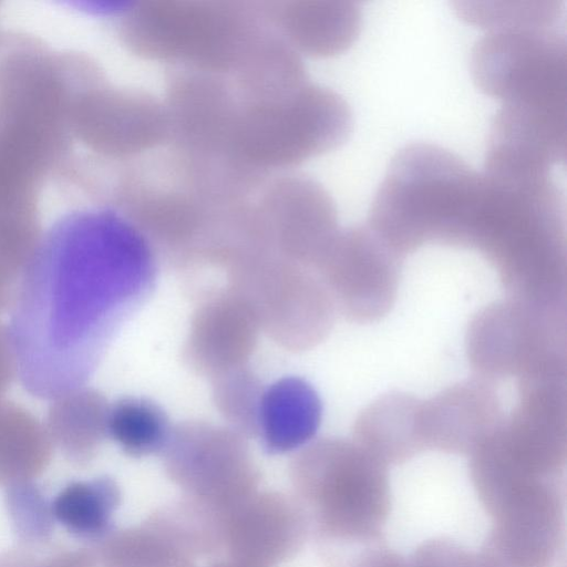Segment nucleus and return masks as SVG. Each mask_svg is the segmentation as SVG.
I'll use <instances>...</instances> for the list:
<instances>
[{
	"instance_id": "0eeeda50",
	"label": "nucleus",
	"mask_w": 567,
	"mask_h": 567,
	"mask_svg": "<svg viewBox=\"0 0 567 567\" xmlns=\"http://www.w3.org/2000/svg\"><path fill=\"white\" fill-rule=\"evenodd\" d=\"M229 271V288L259 331L289 351H305L329 333L336 309L313 269L275 252L250 256Z\"/></svg>"
},
{
	"instance_id": "a878e982",
	"label": "nucleus",
	"mask_w": 567,
	"mask_h": 567,
	"mask_svg": "<svg viewBox=\"0 0 567 567\" xmlns=\"http://www.w3.org/2000/svg\"><path fill=\"white\" fill-rule=\"evenodd\" d=\"M213 399L227 426L246 439L258 437L265 386L247 365L213 380Z\"/></svg>"
},
{
	"instance_id": "4468645a",
	"label": "nucleus",
	"mask_w": 567,
	"mask_h": 567,
	"mask_svg": "<svg viewBox=\"0 0 567 567\" xmlns=\"http://www.w3.org/2000/svg\"><path fill=\"white\" fill-rule=\"evenodd\" d=\"M259 328L243 300L230 289L206 298L193 313L183 358L196 373L214 378L247 365Z\"/></svg>"
},
{
	"instance_id": "2eb2a0df",
	"label": "nucleus",
	"mask_w": 567,
	"mask_h": 567,
	"mask_svg": "<svg viewBox=\"0 0 567 567\" xmlns=\"http://www.w3.org/2000/svg\"><path fill=\"white\" fill-rule=\"evenodd\" d=\"M503 419L497 393L483 380L458 383L423 402L426 446L446 452L473 453Z\"/></svg>"
},
{
	"instance_id": "f8f14e48",
	"label": "nucleus",
	"mask_w": 567,
	"mask_h": 567,
	"mask_svg": "<svg viewBox=\"0 0 567 567\" xmlns=\"http://www.w3.org/2000/svg\"><path fill=\"white\" fill-rule=\"evenodd\" d=\"M250 206L268 249L310 269L339 231L332 198L306 176L268 183Z\"/></svg>"
},
{
	"instance_id": "c756f323",
	"label": "nucleus",
	"mask_w": 567,
	"mask_h": 567,
	"mask_svg": "<svg viewBox=\"0 0 567 567\" xmlns=\"http://www.w3.org/2000/svg\"><path fill=\"white\" fill-rule=\"evenodd\" d=\"M210 567H246V566H243L240 564H237V563L228 559L227 561H220Z\"/></svg>"
},
{
	"instance_id": "aec40b11",
	"label": "nucleus",
	"mask_w": 567,
	"mask_h": 567,
	"mask_svg": "<svg viewBox=\"0 0 567 567\" xmlns=\"http://www.w3.org/2000/svg\"><path fill=\"white\" fill-rule=\"evenodd\" d=\"M120 501L117 484L103 476L70 483L53 499L51 512L76 538L102 542L113 532L112 516Z\"/></svg>"
},
{
	"instance_id": "6ab92c4d",
	"label": "nucleus",
	"mask_w": 567,
	"mask_h": 567,
	"mask_svg": "<svg viewBox=\"0 0 567 567\" xmlns=\"http://www.w3.org/2000/svg\"><path fill=\"white\" fill-rule=\"evenodd\" d=\"M54 400L45 429L51 442L70 460L89 462L107 436L110 404L101 393L83 386Z\"/></svg>"
},
{
	"instance_id": "1a4fd4ad",
	"label": "nucleus",
	"mask_w": 567,
	"mask_h": 567,
	"mask_svg": "<svg viewBox=\"0 0 567 567\" xmlns=\"http://www.w3.org/2000/svg\"><path fill=\"white\" fill-rule=\"evenodd\" d=\"M555 306L512 300L480 312L467 332L473 368L489 379L565 372V327Z\"/></svg>"
},
{
	"instance_id": "a211bd4d",
	"label": "nucleus",
	"mask_w": 567,
	"mask_h": 567,
	"mask_svg": "<svg viewBox=\"0 0 567 567\" xmlns=\"http://www.w3.org/2000/svg\"><path fill=\"white\" fill-rule=\"evenodd\" d=\"M321 415V401L309 383L280 380L265 390L258 437L269 453L301 449L316 435Z\"/></svg>"
},
{
	"instance_id": "423d86ee",
	"label": "nucleus",
	"mask_w": 567,
	"mask_h": 567,
	"mask_svg": "<svg viewBox=\"0 0 567 567\" xmlns=\"http://www.w3.org/2000/svg\"><path fill=\"white\" fill-rule=\"evenodd\" d=\"M289 476L317 538L359 540L381 530L390 504L386 468L354 441L308 443L291 460Z\"/></svg>"
},
{
	"instance_id": "412c9836",
	"label": "nucleus",
	"mask_w": 567,
	"mask_h": 567,
	"mask_svg": "<svg viewBox=\"0 0 567 567\" xmlns=\"http://www.w3.org/2000/svg\"><path fill=\"white\" fill-rule=\"evenodd\" d=\"M227 513L183 495L157 508L145 522L196 559L224 551Z\"/></svg>"
},
{
	"instance_id": "393cba45",
	"label": "nucleus",
	"mask_w": 567,
	"mask_h": 567,
	"mask_svg": "<svg viewBox=\"0 0 567 567\" xmlns=\"http://www.w3.org/2000/svg\"><path fill=\"white\" fill-rule=\"evenodd\" d=\"M453 6L464 21L488 31L551 28L563 10L557 0L456 1Z\"/></svg>"
},
{
	"instance_id": "4be33fe9",
	"label": "nucleus",
	"mask_w": 567,
	"mask_h": 567,
	"mask_svg": "<svg viewBox=\"0 0 567 567\" xmlns=\"http://www.w3.org/2000/svg\"><path fill=\"white\" fill-rule=\"evenodd\" d=\"M101 561L103 567H196L195 558L146 522L110 533Z\"/></svg>"
},
{
	"instance_id": "cd10ccee",
	"label": "nucleus",
	"mask_w": 567,
	"mask_h": 567,
	"mask_svg": "<svg viewBox=\"0 0 567 567\" xmlns=\"http://www.w3.org/2000/svg\"><path fill=\"white\" fill-rule=\"evenodd\" d=\"M16 362L7 330L0 327V395L10 382Z\"/></svg>"
},
{
	"instance_id": "9b49d317",
	"label": "nucleus",
	"mask_w": 567,
	"mask_h": 567,
	"mask_svg": "<svg viewBox=\"0 0 567 567\" xmlns=\"http://www.w3.org/2000/svg\"><path fill=\"white\" fill-rule=\"evenodd\" d=\"M401 258L368 226L339 229L315 267L336 311L358 322L374 321L394 303Z\"/></svg>"
},
{
	"instance_id": "ddd939ff",
	"label": "nucleus",
	"mask_w": 567,
	"mask_h": 567,
	"mask_svg": "<svg viewBox=\"0 0 567 567\" xmlns=\"http://www.w3.org/2000/svg\"><path fill=\"white\" fill-rule=\"evenodd\" d=\"M308 534L293 496L257 491L227 513L224 551L246 567H276L299 551Z\"/></svg>"
},
{
	"instance_id": "bb28decb",
	"label": "nucleus",
	"mask_w": 567,
	"mask_h": 567,
	"mask_svg": "<svg viewBox=\"0 0 567 567\" xmlns=\"http://www.w3.org/2000/svg\"><path fill=\"white\" fill-rule=\"evenodd\" d=\"M475 556L460 547L433 542L419 549L411 567H501L492 557Z\"/></svg>"
},
{
	"instance_id": "7ed1b4c3",
	"label": "nucleus",
	"mask_w": 567,
	"mask_h": 567,
	"mask_svg": "<svg viewBox=\"0 0 567 567\" xmlns=\"http://www.w3.org/2000/svg\"><path fill=\"white\" fill-rule=\"evenodd\" d=\"M483 187V174L456 154L411 143L393 156L368 226L401 259L429 243L464 247Z\"/></svg>"
},
{
	"instance_id": "b1692460",
	"label": "nucleus",
	"mask_w": 567,
	"mask_h": 567,
	"mask_svg": "<svg viewBox=\"0 0 567 567\" xmlns=\"http://www.w3.org/2000/svg\"><path fill=\"white\" fill-rule=\"evenodd\" d=\"M50 437L25 411L0 405V481L25 478L45 463Z\"/></svg>"
},
{
	"instance_id": "39448f33",
	"label": "nucleus",
	"mask_w": 567,
	"mask_h": 567,
	"mask_svg": "<svg viewBox=\"0 0 567 567\" xmlns=\"http://www.w3.org/2000/svg\"><path fill=\"white\" fill-rule=\"evenodd\" d=\"M351 127L349 105L330 89L305 82L279 92L240 94L230 155L241 169L264 178L338 147Z\"/></svg>"
},
{
	"instance_id": "6e6552de",
	"label": "nucleus",
	"mask_w": 567,
	"mask_h": 567,
	"mask_svg": "<svg viewBox=\"0 0 567 567\" xmlns=\"http://www.w3.org/2000/svg\"><path fill=\"white\" fill-rule=\"evenodd\" d=\"M471 72L502 104L567 110V44L554 28L488 31L472 50Z\"/></svg>"
},
{
	"instance_id": "f257e3e1",
	"label": "nucleus",
	"mask_w": 567,
	"mask_h": 567,
	"mask_svg": "<svg viewBox=\"0 0 567 567\" xmlns=\"http://www.w3.org/2000/svg\"><path fill=\"white\" fill-rule=\"evenodd\" d=\"M58 207L35 230L7 330L22 383L45 399L83 386L154 252L111 197Z\"/></svg>"
},
{
	"instance_id": "5701e85b",
	"label": "nucleus",
	"mask_w": 567,
	"mask_h": 567,
	"mask_svg": "<svg viewBox=\"0 0 567 567\" xmlns=\"http://www.w3.org/2000/svg\"><path fill=\"white\" fill-rule=\"evenodd\" d=\"M107 436L128 455L161 453L172 430L165 412L144 398H123L111 404Z\"/></svg>"
},
{
	"instance_id": "f03ea898",
	"label": "nucleus",
	"mask_w": 567,
	"mask_h": 567,
	"mask_svg": "<svg viewBox=\"0 0 567 567\" xmlns=\"http://www.w3.org/2000/svg\"><path fill=\"white\" fill-rule=\"evenodd\" d=\"M470 248L499 272L518 300L556 306L566 269L565 204L549 176L509 181L487 176Z\"/></svg>"
},
{
	"instance_id": "dca6fc26",
	"label": "nucleus",
	"mask_w": 567,
	"mask_h": 567,
	"mask_svg": "<svg viewBox=\"0 0 567 567\" xmlns=\"http://www.w3.org/2000/svg\"><path fill=\"white\" fill-rule=\"evenodd\" d=\"M265 13L287 45L311 56L346 51L361 30V10L350 1L285 2Z\"/></svg>"
},
{
	"instance_id": "c85d7f7f",
	"label": "nucleus",
	"mask_w": 567,
	"mask_h": 567,
	"mask_svg": "<svg viewBox=\"0 0 567 567\" xmlns=\"http://www.w3.org/2000/svg\"><path fill=\"white\" fill-rule=\"evenodd\" d=\"M359 567H406L398 557L390 554H375L362 561Z\"/></svg>"
},
{
	"instance_id": "f3484780",
	"label": "nucleus",
	"mask_w": 567,
	"mask_h": 567,
	"mask_svg": "<svg viewBox=\"0 0 567 567\" xmlns=\"http://www.w3.org/2000/svg\"><path fill=\"white\" fill-rule=\"evenodd\" d=\"M353 437L384 465L405 461L426 447L423 402L401 392L380 396L358 416Z\"/></svg>"
},
{
	"instance_id": "20e7f679",
	"label": "nucleus",
	"mask_w": 567,
	"mask_h": 567,
	"mask_svg": "<svg viewBox=\"0 0 567 567\" xmlns=\"http://www.w3.org/2000/svg\"><path fill=\"white\" fill-rule=\"evenodd\" d=\"M260 13L234 2L131 3L123 34L146 58L235 78L256 61L272 35Z\"/></svg>"
},
{
	"instance_id": "9d476101",
	"label": "nucleus",
	"mask_w": 567,
	"mask_h": 567,
	"mask_svg": "<svg viewBox=\"0 0 567 567\" xmlns=\"http://www.w3.org/2000/svg\"><path fill=\"white\" fill-rule=\"evenodd\" d=\"M161 455L183 495L215 509L229 512L258 491L260 473L247 439L229 426L179 423L172 426Z\"/></svg>"
}]
</instances>
